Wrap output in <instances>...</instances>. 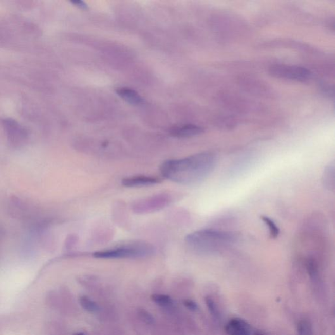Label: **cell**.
<instances>
[{
  "instance_id": "cell-1",
  "label": "cell",
  "mask_w": 335,
  "mask_h": 335,
  "mask_svg": "<svg viewBox=\"0 0 335 335\" xmlns=\"http://www.w3.org/2000/svg\"><path fill=\"white\" fill-rule=\"evenodd\" d=\"M217 163L214 153L203 152L180 159L166 160L160 167L165 178L182 185H195L210 175Z\"/></svg>"
},
{
  "instance_id": "cell-2",
  "label": "cell",
  "mask_w": 335,
  "mask_h": 335,
  "mask_svg": "<svg viewBox=\"0 0 335 335\" xmlns=\"http://www.w3.org/2000/svg\"><path fill=\"white\" fill-rule=\"evenodd\" d=\"M238 240L233 232L203 229L188 234L185 243L193 251L202 254H214L226 250Z\"/></svg>"
},
{
  "instance_id": "cell-3",
  "label": "cell",
  "mask_w": 335,
  "mask_h": 335,
  "mask_svg": "<svg viewBox=\"0 0 335 335\" xmlns=\"http://www.w3.org/2000/svg\"><path fill=\"white\" fill-rule=\"evenodd\" d=\"M154 246L143 241H129L109 250L97 251L93 256L97 259H138L153 254Z\"/></svg>"
},
{
  "instance_id": "cell-4",
  "label": "cell",
  "mask_w": 335,
  "mask_h": 335,
  "mask_svg": "<svg viewBox=\"0 0 335 335\" xmlns=\"http://www.w3.org/2000/svg\"><path fill=\"white\" fill-rule=\"evenodd\" d=\"M173 202V197L169 193H160L142 198L134 202L131 209L136 214H152L169 207Z\"/></svg>"
},
{
  "instance_id": "cell-5",
  "label": "cell",
  "mask_w": 335,
  "mask_h": 335,
  "mask_svg": "<svg viewBox=\"0 0 335 335\" xmlns=\"http://www.w3.org/2000/svg\"><path fill=\"white\" fill-rule=\"evenodd\" d=\"M269 73L275 78L286 79L298 82H306L312 76V73L303 67L286 64H274L270 66Z\"/></svg>"
},
{
  "instance_id": "cell-6",
  "label": "cell",
  "mask_w": 335,
  "mask_h": 335,
  "mask_svg": "<svg viewBox=\"0 0 335 335\" xmlns=\"http://www.w3.org/2000/svg\"><path fill=\"white\" fill-rule=\"evenodd\" d=\"M161 179L152 176H136L122 179V184L126 188H141L157 185Z\"/></svg>"
},
{
  "instance_id": "cell-7",
  "label": "cell",
  "mask_w": 335,
  "mask_h": 335,
  "mask_svg": "<svg viewBox=\"0 0 335 335\" xmlns=\"http://www.w3.org/2000/svg\"><path fill=\"white\" fill-rule=\"evenodd\" d=\"M226 331L229 335H251L249 325L239 318L230 320L226 327Z\"/></svg>"
},
{
  "instance_id": "cell-8",
  "label": "cell",
  "mask_w": 335,
  "mask_h": 335,
  "mask_svg": "<svg viewBox=\"0 0 335 335\" xmlns=\"http://www.w3.org/2000/svg\"><path fill=\"white\" fill-rule=\"evenodd\" d=\"M204 129L194 124H186L174 128L171 131V135L177 138H188L200 135Z\"/></svg>"
},
{
  "instance_id": "cell-9",
  "label": "cell",
  "mask_w": 335,
  "mask_h": 335,
  "mask_svg": "<svg viewBox=\"0 0 335 335\" xmlns=\"http://www.w3.org/2000/svg\"><path fill=\"white\" fill-rule=\"evenodd\" d=\"M117 94L122 99L133 105H140L143 102V99L135 90L128 88H121L117 90Z\"/></svg>"
},
{
  "instance_id": "cell-10",
  "label": "cell",
  "mask_w": 335,
  "mask_h": 335,
  "mask_svg": "<svg viewBox=\"0 0 335 335\" xmlns=\"http://www.w3.org/2000/svg\"><path fill=\"white\" fill-rule=\"evenodd\" d=\"M323 183L329 190H334V164L330 163L325 169L323 174Z\"/></svg>"
},
{
  "instance_id": "cell-11",
  "label": "cell",
  "mask_w": 335,
  "mask_h": 335,
  "mask_svg": "<svg viewBox=\"0 0 335 335\" xmlns=\"http://www.w3.org/2000/svg\"><path fill=\"white\" fill-rule=\"evenodd\" d=\"M79 301H80L81 307L88 312H96L99 310V306L97 303L87 296H80Z\"/></svg>"
},
{
  "instance_id": "cell-12",
  "label": "cell",
  "mask_w": 335,
  "mask_h": 335,
  "mask_svg": "<svg viewBox=\"0 0 335 335\" xmlns=\"http://www.w3.org/2000/svg\"><path fill=\"white\" fill-rule=\"evenodd\" d=\"M260 219H262V221L264 222V224L269 228L270 238H277L280 234V229L276 226V224H275L273 220H272L270 217L267 216H262Z\"/></svg>"
},
{
  "instance_id": "cell-13",
  "label": "cell",
  "mask_w": 335,
  "mask_h": 335,
  "mask_svg": "<svg viewBox=\"0 0 335 335\" xmlns=\"http://www.w3.org/2000/svg\"><path fill=\"white\" fill-rule=\"evenodd\" d=\"M151 299L157 305L163 307H169L173 305V300L171 296L163 294H153Z\"/></svg>"
},
{
  "instance_id": "cell-14",
  "label": "cell",
  "mask_w": 335,
  "mask_h": 335,
  "mask_svg": "<svg viewBox=\"0 0 335 335\" xmlns=\"http://www.w3.org/2000/svg\"><path fill=\"white\" fill-rule=\"evenodd\" d=\"M297 335H313L312 324L307 320L299 321L296 327Z\"/></svg>"
},
{
  "instance_id": "cell-15",
  "label": "cell",
  "mask_w": 335,
  "mask_h": 335,
  "mask_svg": "<svg viewBox=\"0 0 335 335\" xmlns=\"http://www.w3.org/2000/svg\"><path fill=\"white\" fill-rule=\"evenodd\" d=\"M137 314L139 319L144 323V324L147 325L154 324L155 318H153V315L147 310L143 309V308H138Z\"/></svg>"
},
{
  "instance_id": "cell-16",
  "label": "cell",
  "mask_w": 335,
  "mask_h": 335,
  "mask_svg": "<svg viewBox=\"0 0 335 335\" xmlns=\"http://www.w3.org/2000/svg\"><path fill=\"white\" fill-rule=\"evenodd\" d=\"M205 301L206 303H207L208 310H209L210 312L211 313L213 317L215 318H219V312L218 308H217L216 304H215L214 300L211 297H210V296H208V297H206Z\"/></svg>"
},
{
  "instance_id": "cell-17",
  "label": "cell",
  "mask_w": 335,
  "mask_h": 335,
  "mask_svg": "<svg viewBox=\"0 0 335 335\" xmlns=\"http://www.w3.org/2000/svg\"><path fill=\"white\" fill-rule=\"evenodd\" d=\"M183 305H185L187 308L191 311H196L198 309V306L197 303L191 300V299H185L183 301Z\"/></svg>"
},
{
  "instance_id": "cell-18",
  "label": "cell",
  "mask_w": 335,
  "mask_h": 335,
  "mask_svg": "<svg viewBox=\"0 0 335 335\" xmlns=\"http://www.w3.org/2000/svg\"><path fill=\"white\" fill-rule=\"evenodd\" d=\"M71 3L73 4L74 5H76V6L79 7V8H80L81 9H88L87 4H86L85 2L83 1H74V2H71Z\"/></svg>"
},
{
  "instance_id": "cell-19",
  "label": "cell",
  "mask_w": 335,
  "mask_h": 335,
  "mask_svg": "<svg viewBox=\"0 0 335 335\" xmlns=\"http://www.w3.org/2000/svg\"><path fill=\"white\" fill-rule=\"evenodd\" d=\"M73 335H86V334L85 333H83V332H78V333H76Z\"/></svg>"
},
{
  "instance_id": "cell-20",
  "label": "cell",
  "mask_w": 335,
  "mask_h": 335,
  "mask_svg": "<svg viewBox=\"0 0 335 335\" xmlns=\"http://www.w3.org/2000/svg\"><path fill=\"white\" fill-rule=\"evenodd\" d=\"M255 335H265L262 333H260V332H257V333H255Z\"/></svg>"
}]
</instances>
